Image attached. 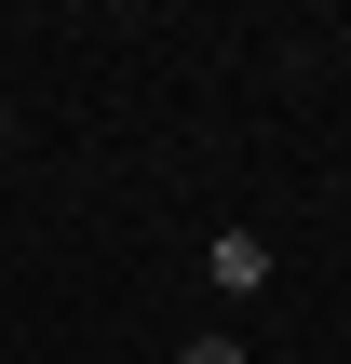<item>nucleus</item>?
<instances>
[{
    "mask_svg": "<svg viewBox=\"0 0 351 364\" xmlns=\"http://www.w3.org/2000/svg\"><path fill=\"white\" fill-rule=\"evenodd\" d=\"M176 364H257V351H243V338H189Z\"/></svg>",
    "mask_w": 351,
    "mask_h": 364,
    "instance_id": "f03ea898",
    "label": "nucleus"
},
{
    "mask_svg": "<svg viewBox=\"0 0 351 364\" xmlns=\"http://www.w3.org/2000/svg\"><path fill=\"white\" fill-rule=\"evenodd\" d=\"M203 284H216V297H257V284H271V243H257V230H216V243H203Z\"/></svg>",
    "mask_w": 351,
    "mask_h": 364,
    "instance_id": "f257e3e1",
    "label": "nucleus"
},
{
    "mask_svg": "<svg viewBox=\"0 0 351 364\" xmlns=\"http://www.w3.org/2000/svg\"><path fill=\"white\" fill-rule=\"evenodd\" d=\"M0 149H14V108H0Z\"/></svg>",
    "mask_w": 351,
    "mask_h": 364,
    "instance_id": "7ed1b4c3",
    "label": "nucleus"
}]
</instances>
